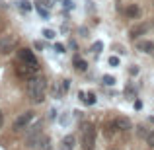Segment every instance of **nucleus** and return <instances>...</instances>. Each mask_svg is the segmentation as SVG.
Instances as JSON below:
<instances>
[{
  "label": "nucleus",
  "instance_id": "obj_13",
  "mask_svg": "<svg viewBox=\"0 0 154 150\" xmlns=\"http://www.w3.org/2000/svg\"><path fill=\"white\" fill-rule=\"evenodd\" d=\"M125 14H127V18H139L140 16V8L137 6V4H131V6H127Z\"/></svg>",
  "mask_w": 154,
  "mask_h": 150
},
{
  "label": "nucleus",
  "instance_id": "obj_15",
  "mask_svg": "<svg viewBox=\"0 0 154 150\" xmlns=\"http://www.w3.org/2000/svg\"><path fill=\"white\" fill-rule=\"evenodd\" d=\"M18 6H20V10H22V12H29L31 8H33V6H31V2H27V0H20Z\"/></svg>",
  "mask_w": 154,
  "mask_h": 150
},
{
  "label": "nucleus",
  "instance_id": "obj_22",
  "mask_svg": "<svg viewBox=\"0 0 154 150\" xmlns=\"http://www.w3.org/2000/svg\"><path fill=\"white\" fill-rule=\"evenodd\" d=\"M109 66H119V59L117 57H109Z\"/></svg>",
  "mask_w": 154,
  "mask_h": 150
},
{
  "label": "nucleus",
  "instance_id": "obj_18",
  "mask_svg": "<svg viewBox=\"0 0 154 150\" xmlns=\"http://www.w3.org/2000/svg\"><path fill=\"white\" fill-rule=\"evenodd\" d=\"M102 47H103V43H102V41H96L94 45H92V49H90V51H92V53H96V55H98V53L102 51Z\"/></svg>",
  "mask_w": 154,
  "mask_h": 150
},
{
  "label": "nucleus",
  "instance_id": "obj_1",
  "mask_svg": "<svg viewBox=\"0 0 154 150\" xmlns=\"http://www.w3.org/2000/svg\"><path fill=\"white\" fill-rule=\"evenodd\" d=\"M26 92L29 96L31 101L35 103H41L45 99V92H47V80L43 76H35V78H29L27 80V86H26Z\"/></svg>",
  "mask_w": 154,
  "mask_h": 150
},
{
  "label": "nucleus",
  "instance_id": "obj_24",
  "mask_svg": "<svg viewBox=\"0 0 154 150\" xmlns=\"http://www.w3.org/2000/svg\"><path fill=\"white\" fill-rule=\"evenodd\" d=\"M55 51L57 53H64V47L60 45V43H57V45H55Z\"/></svg>",
  "mask_w": 154,
  "mask_h": 150
},
{
  "label": "nucleus",
  "instance_id": "obj_12",
  "mask_svg": "<svg viewBox=\"0 0 154 150\" xmlns=\"http://www.w3.org/2000/svg\"><path fill=\"white\" fill-rule=\"evenodd\" d=\"M72 64H74V68H76L78 72H86V70H88V63H86L84 59H80V57H74Z\"/></svg>",
  "mask_w": 154,
  "mask_h": 150
},
{
  "label": "nucleus",
  "instance_id": "obj_19",
  "mask_svg": "<svg viewBox=\"0 0 154 150\" xmlns=\"http://www.w3.org/2000/svg\"><path fill=\"white\" fill-rule=\"evenodd\" d=\"M103 84H105V86H113V84H115V78L109 76V74H105L103 76Z\"/></svg>",
  "mask_w": 154,
  "mask_h": 150
},
{
  "label": "nucleus",
  "instance_id": "obj_16",
  "mask_svg": "<svg viewBox=\"0 0 154 150\" xmlns=\"http://www.w3.org/2000/svg\"><path fill=\"white\" fill-rule=\"evenodd\" d=\"M84 103H86V105H94L96 103V94H92V92L86 94V96H84Z\"/></svg>",
  "mask_w": 154,
  "mask_h": 150
},
{
  "label": "nucleus",
  "instance_id": "obj_4",
  "mask_svg": "<svg viewBox=\"0 0 154 150\" xmlns=\"http://www.w3.org/2000/svg\"><path fill=\"white\" fill-rule=\"evenodd\" d=\"M31 121H33V111H23L20 117H16L12 127H14V131H20V129H26Z\"/></svg>",
  "mask_w": 154,
  "mask_h": 150
},
{
  "label": "nucleus",
  "instance_id": "obj_26",
  "mask_svg": "<svg viewBox=\"0 0 154 150\" xmlns=\"http://www.w3.org/2000/svg\"><path fill=\"white\" fill-rule=\"evenodd\" d=\"M140 107H143V101L137 99V101H135V109H140Z\"/></svg>",
  "mask_w": 154,
  "mask_h": 150
},
{
  "label": "nucleus",
  "instance_id": "obj_23",
  "mask_svg": "<svg viewBox=\"0 0 154 150\" xmlns=\"http://www.w3.org/2000/svg\"><path fill=\"white\" fill-rule=\"evenodd\" d=\"M139 136H148V131H146V129L143 127V125L139 127Z\"/></svg>",
  "mask_w": 154,
  "mask_h": 150
},
{
  "label": "nucleus",
  "instance_id": "obj_27",
  "mask_svg": "<svg viewBox=\"0 0 154 150\" xmlns=\"http://www.w3.org/2000/svg\"><path fill=\"white\" fill-rule=\"evenodd\" d=\"M2 123H4V115H2V111H0V127H2Z\"/></svg>",
  "mask_w": 154,
  "mask_h": 150
},
{
  "label": "nucleus",
  "instance_id": "obj_6",
  "mask_svg": "<svg viewBox=\"0 0 154 150\" xmlns=\"http://www.w3.org/2000/svg\"><path fill=\"white\" fill-rule=\"evenodd\" d=\"M146 31H148V23H139V26H135V27L129 29V37L131 39H139L140 35H144Z\"/></svg>",
  "mask_w": 154,
  "mask_h": 150
},
{
  "label": "nucleus",
  "instance_id": "obj_9",
  "mask_svg": "<svg viewBox=\"0 0 154 150\" xmlns=\"http://www.w3.org/2000/svg\"><path fill=\"white\" fill-rule=\"evenodd\" d=\"M113 123H115V129H117V131H129V129H131V121L125 119V117H117Z\"/></svg>",
  "mask_w": 154,
  "mask_h": 150
},
{
  "label": "nucleus",
  "instance_id": "obj_21",
  "mask_svg": "<svg viewBox=\"0 0 154 150\" xmlns=\"http://www.w3.org/2000/svg\"><path fill=\"white\" fill-rule=\"evenodd\" d=\"M146 142H148V146H152V148H154V131H152V133H148Z\"/></svg>",
  "mask_w": 154,
  "mask_h": 150
},
{
  "label": "nucleus",
  "instance_id": "obj_17",
  "mask_svg": "<svg viewBox=\"0 0 154 150\" xmlns=\"http://www.w3.org/2000/svg\"><path fill=\"white\" fill-rule=\"evenodd\" d=\"M68 88H70V80H63L60 82V94H66Z\"/></svg>",
  "mask_w": 154,
  "mask_h": 150
},
{
  "label": "nucleus",
  "instance_id": "obj_14",
  "mask_svg": "<svg viewBox=\"0 0 154 150\" xmlns=\"http://www.w3.org/2000/svg\"><path fill=\"white\" fill-rule=\"evenodd\" d=\"M33 8L37 10V14L41 16V18H49V12L45 10V6H43V4H33Z\"/></svg>",
  "mask_w": 154,
  "mask_h": 150
},
{
  "label": "nucleus",
  "instance_id": "obj_20",
  "mask_svg": "<svg viewBox=\"0 0 154 150\" xmlns=\"http://www.w3.org/2000/svg\"><path fill=\"white\" fill-rule=\"evenodd\" d=\"M43 37H47V39H55V31H53V29H43Z\"/></svg>",
  "mask_w": 154,
  "mask_h": 150
},
{
  "label": "nucleus",
  "instance_id": "obj_10",
  "mask_svg": "<svg viewBox=\"0 0 154 150\" xmlns=\"http://www.w3.org/2000/svg\"><path fill=\"white\" fill-rule=\"evenodd\" d=\"M137 49H139L140 53L150 55V53H154V43L152 41H139V43H137Z\"/></svg>",
  "mask_w": 154,
  "mask_h": 150
},
{
  "label": "nucleus",
  "instance_id": "obj_11",
  "mask_svg": "<svg viewBox=\"0 0 154 150\" xmlns=\"http://www.w3.org/2000/svg\"><path fill=\"white\" fill-rule=\"evenodd\" d=\"M35 148L37 150H51V139L45 136V135H41L39 140H37V144H35Z\"/></svg>",
  "mask_w": 154,
  "mask_h": 150
},
{
  "label": "nucleus",
  "instance_id": "obj_8",
  "mask_svg": "<svg viewBox=\"0 0 154 150\" xmlns=\"http://www.w3.org/2000/svg\"><path fill=\"white\" fill-rule=\"evenodd\" d=\"M74 144H76V136L74 135H66L60 142V150H74Z\"/></svg>",
  "mask_w": 154,
  "mask_h": 150
},
{
  "label": "nucleus",
  "instance_id": "obj_2",
  "mask_svg": "<svg viewBox=\"0 0 154 150\" xmlns=\"http://www.w3.org/2000/svg\"><path fill=\"white\" fill-rule=\"evenodd\" d=\"M96 148V129L94 125H86L82 131V150H94Z\"/></svg>",
  "mask_w": 154,
  "mask_h": 150
},
{
  "label": "nucleus",
  "instance_id": "obj_7",
  "mask_svg": "<svg viewBox=\"0 0 154 150\" xmlns=\"http://www.w3.org/2000/svg\"><path fill=\"white\" fill-rule=\"evenodd\" d=\"M12 51H16V41L12 37L2 39V41H0V53H2V55H8V53H12Z\"/></svg>",
  "mask_w": 154,
  "mask_h": 150
},
{
  "label": "nucleus",
  "instance_id": "obj_3",
  "mask_svg": "<svg viewBox=\"0 0 154 150\" xmlns=\"http://www.w3.org/2000/svg\"><path fill=\"white\" fill-rule=\"evenodd\" d=\"M18 60H20V63L29 64V66H33V68H37V70H39V63H37V59H35L33 51L27 49V47H23V49H18Z\"/></svg>",
  "mask_w": 154,
  "mask_h": 150
},
{
  "label": "nucleus",
  "instance_id": "obj_25",
  "mask_svg": "<svg viewBox=\"0 0 154 150\" xmlns=\"http://www.w3.org/2000/svg\"><path fill=\"white\" fill-rule=\"evenodd\" d=\"M63 4L68 8V10H72V2H70V0H63Z\"/></svg>",
  "mask_w": 154,
  "mask_h": 150
},
{
  "label": "nucleus",
  "instance_id": "obj_5",
  "mask_svg": "<svg viewBox=\"0 0 154 150\" xmlns=\"http://www.w3.org/2000/svg\"><path fill=\"white\" fill-rule=\"evenodd\" d=\"M16 72H18V76H22V78H33V74L35 72H39L37 68H33V66H29V64H26V63H22L20 66H16Z\"/></svg>",
  "mask_w": 154,
  "mask_h": 150
}]
</instances>
